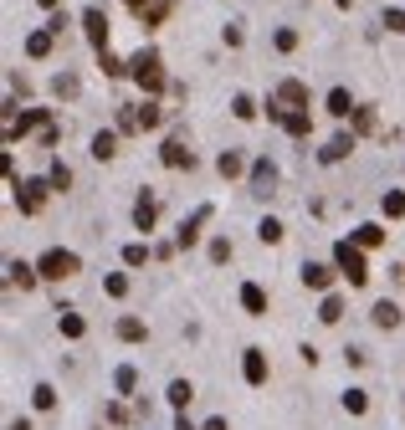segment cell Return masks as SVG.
<instances>
[{"label":"cell","mask_w":405,"mask_h":430,"mask_svg":"<svg viewBox=\"0 0 405 430\" xmlns=\"http://www.w3.org/2000/svg\"><path fill=\"white\" fill-rule=\"evenodd\" d=\"M129 77L139 82L149 98H159V93L169 88V82H164V67H159V52H139V57H129Z\"/></svg>","instance_id":"cell-1"},{"label":"cell","mask_w":405,"mask_h":430,"mask_svg":"<svg viewBox=\"0 0 405 430\" xmlns=\"http://www.w3.org/2000/svg\"><path fill=\"white\" fill-rule=\"evenodd\" d=\"M333 267H338V277H344L349 287H365V282H370V267H365V251H359L354 241H338V246H333Z\"/></svg>","instance_id":"cell-2"},{"label":"cell","mask_w":405,"mask_h":430,"mask_svg":"<svg viewBox=\"0 0 405 430\" xmlns=\"http://www.w3.org/2000/svg\"><path fill=\"white\" fill-rule=\"evenodd\" d=\"M36 272L47 277V282H67V277H77V272H82V262H77V251H62V246H52V251L36 262Z\"/></svg>","instance_id":"cell-3"},{"label":"cell","mask_w":405,"mask_h":430,"mask_svg":"<svg viewBox=\"0 0 405 430\" xmlns=\"http://www.w3.org/2000/svg\"><path fill=\"white\" fill-rule=\"evenodd\" d=\"M11 190H16V205H21V215H36L41 205H47V190H52V180H11Z\"/></svg>","instance_id":"cell-4"},{"label":"cell","mask_w":405,"mask_h":430,"mask_svg":"<svg viewBox=\"0 0 405 430\" xmlns=\"http://www.w3.org/2000/svg\"><path fill=\"white\" fill-rule=\"evenodd\" d=\"M210 215H216V210H210V205H195V215H190V221H180V231H175V246H195L200 241V231H205V221H210Z\"/></svg>","instance_id":"cell-5"},{"label":"cell","mask_w":405,"mask_h":430,"mask_svg":"<svg viewBox=\"0 0 405 430\" xmlns=\"http://www.w3.org/2000/svg\"><path fill=\"white\" fill-rule=\"evenodd\" d=\"M246 180H251V195H262V200H267L272 190H277V164H272V159H257V164L246 169Z\"/></svg>","instance_id":"cell-6"},{"label":"cell","mask_w":405,"mask_h":430,"mask_svg":"<svg viewBox=\"0 0 405 430\" xmlns=\"http://www.w3.org/2000/svg\"><path fill=\"white\" fill-rule=\"evenodd\" d=\"M82 31H88V41H93L98 52H108V16H103L98 6H93V11H82Z\"/></svg>","instance_id":"cell-7"},{"label":"cell","mask_w":405,"mask_h":430,"mask_svg":"<svg viewBox=\"0 0 405 430\" xmlns=\"http://www.w3.org/2000/svg\"><path fill=\"white\" fill-rule=\"evenodd\" d=\"M277 103H287V108H308V103H313V93H308V82L283 77V82H277Z\"/></svg>","instance_id":"cell-8"},{"label":"cell","mask_w":405,"mask_h":430,"mask_svg":"<svg viewBox=\"0 0 405 430\" xmlns=\"http://www.w3.org/2000/svg\"><path fill=\"white\" fill-rule=\"evenodd\" d=\"M169 169H195V154H190V149H185V139L175 134V139H164V154H159Z\"/></svg>","instance_id":"cell-9"},{"label":"cell","mask_w":405,"mask_h":430,"mask_svg":"<svg viewBox=\"0 0 405 430\" xmlns=\"http://www.w3.org/2000/svg\"><path fill=\"white\" fill-rule=\"evenodd\" d=\"M354 154V134H333L324 149H318V159H324V164H338V159H349Z\"/></svg>","instance_id":"cell-10"},{"label":"cell","mask_w":405,"mask_h":430,"mask_svg":"<svg viewBox=\"0 0 405 430\" xmlns=\"http://www.w3.org/2000/svg\"><path fill=\"white\" fill-rule=\"evenodd\" d=\"M154 221H159V200L144 190V195L134 200V226H139V231H154Z\"/></svg>","instance_id":"cell-11"},{"label":"cell","mask_w":405,"mask_h":430,"mask_svg":"<svg viewBox=\"0 0 405 430\" xmlns=\"http://www.w3.org/2000/svg\"><path fill=\"white\" fill-rule=\"evenodd\" d=\"M333 272H338V267H324V262H303V287H313V292L333 287Z\"/></svg>","instance_id":"cell-12"},{"label":"cell","mask_w":405,"mask_h":430,"mask_svg":"<svg viewBox=\"0 0 405 430\" xmlns=\"http://www.w3.org/2000/svg\"><path fill=\"white\" fill-rule=\"evenodd\" d=\"M241 374H246V384H267V354H262V349H246Z\"/></svg>","instance_id":"cell-13"},{"label":"cell","mask_w":405,"mask_h":430,"mask_svg":"<svg viewBox=\"0 0 405 430\" xmlns=\"http://www.w3.org/2000/svg\"><path fill=\"white\" fill-rule=\"evenodd\" d=\"M36 277H41V272H36V267H26V262H6V282H11V287H21V292L36 287Z\"/></svg>","instance_id":"cell-14"},{"label":"cell","mask_w":405,"mask_h":430,"mask_svg":"<svg viewBox=\"0 0 405 430\" xmlns=\"http://www.w3.org/2000/svg\"><path fill=\"white\" fill-rule=\"evenodd\" d=\"M354 246H359V251H370V246H385V226H375V221L354 226Z\"/></svg>","instance_id":"cell-15"},{"label":"cell","mask_w":405,"mask_h":430,"mask_svg":"<svg viewBox=\"0 0 405 430\" xmlns=\"http://www.w3.org/2000/svg\"><path fill=\"white\" fill-rule=\"evenodd\" d=\"M216 169H221V180H236V175H246V159L236 154V149H221V159H216Z\"/></svg>","instance_id":"cell-16"},{"label":"cell","mask_w":405,"mask_h":430,"mask_svg":"<svg viewBox=\"0 0 405 430\" xmlns=\"http://www.w3.org/2000/svg\"><path fill=\"white\" fill-rule=\"evenodd\" d=\"M241 308H246L251 318H267V292H262L257 282H246V287H241Z\"/></svg>","instance_id":"cell-17"},{"label":"cell","mask_w":405,"mask_h":430,"mask_svg":"<svg viewBox=\"0 0 405 430\" xmlns=\"http://www.w3.org/2000/svg\"><path fill=\"white\" fill-rule=\"evenodd\" d=\"M283 128L292 139H308V128H313V118H308V108H287V118H283Z\"/></svg>","instance_id":"cell-18"},{"label":"cell","mask_w":405,"mask_h":430,"mask_svg":"<svg viewBox=\"0 0 405 430\" xmlns=\"http://www.w3.org/2000/svg\"><path fill=\"white\" fill-rule=\"evenodd\" d=\"M118 154V134H113V128H98V134H93V159H113Z\"/></svg>","instance_id":"cell-19"},{"label":"cell","mask_w":405,"mask_h":430,"mask_svg":"<svg viewBox=\"0 0 405 430\" xmlns=\"http://www.w3.org/2000/svg\"><path fill=\"white\" fill-rule=\"evenodd\" d=\"M354 108H359V103L349 98V88H333V93H329V113H333V118H349Z\"/></svg>","instance_id":"cell-20"},{"label":"cell","mask_w":405,"mask_h":430,"mask_svg":"<svg viewBox=\"0 0 405 430\" xmlns=\"http://www.w3.org/2000/svg\"><path fill=\"white\" fill-rule=\"evenodd\" d=\"M370 318H375V328H400V308L390 303V297H385V303H375Z\"/></svg>","instance_id":"cell-21"},{"label":"cell","mask_w":405,"mask_h":430,"mask_svg":"<svg viewBox=\"0 0 405 430\" xmlns=\"http://www.w3.org/2000/svg\"><path fill=\"white\" fill-rule=\"evenodd\" d=\"M62 338H82V333H88V322H82V313H72V308H62Z\"/></svg>","instance_id":"cell-22"},{"label":"cell","mask_w":405,"mask_h":430,"mask_svg":"<svg viewBox=\"0 0 405 430\" xmlns=\"http://www.w3.org/2000/svg\"><path fill=\"white\" fill-rule=\"evenodd\" d=\"M113 390H118V395H134V390H139V369H134V364L113 369Z\"/></svg>","instance_id":"cell-23"},{"label":"cell","mask_w":405,"mask_h":430,"mask_svg":"<svg viewBox=\"0 0 405 430\" xmlns=\"http://www.w3.org/2000/svg\"><path fill=\"white\" fill-rule=\"evenodd\" d=\"M26 57H36V62L52 57V31H31V36H26Z\"/></svg>","instance_id":"cell-24"},{"label":"cell","mask_w":405,"mask_h":430,"mask_svg":"<svg viewBox=\"0 0 405 430\" xmlns=\"http://www.w3.org/2000/svg\"><path fill=\"white\" fill-rule=\"evenodd\" d=\"M380 210H385L390 221H400L405 215V190H385V195H380Z\"/></svg>","instance_id":"cell-25"},{"label":"cell","mask_w":405,"mask_h":430,"mask_svg":"<svg viewBox=\"0 0 405 430\" xmlns=\"http://www.w3.org/2000/svg\"><path fill=\"white\" fill-rule=\"evenodd\" d=\"M118 338L123 343H139V338H149V328H144L139 318H118Z\"/></svg>","instance_id":"cell-26"},{"label":"cell","mask_w":405,"mask_h":430,"mask_svg":"<svg viewBox=\"0 0 405 430\" xmlns=\"http://www.w3.org/2000/svg\"><path fill=\"white\" fill-rule=\"evenodd\" d=\"M190 400H195V390H190V379H175V384H169V405H175V410H185Z\"/></svg>","instance_id":"cell-27"},{"label":"cell","mask_w":405,"mask_h":430,"mask_svg":"<svg viewBox=\"0 0 405 430\" xmlns=\"http://www.w3.org/2000/svg\"><path fill=\"white\" fill-rule=\"evenodd\" d=\"M149 256H154V251H149L144 241H129V246H123V267H144Z\"/></svg>","instance_id":"cell-28"},{"label":"cell","mask_w":405,"mask_h":430,"mask_svg":"<svg viewBox=\"0 0 405 430\" xmlns=\"http://www.w3.org/2000/svg\"><path fill=\"white\" fill-rule=\"evenodd\" d=\"M103 292H108V297H129V277H123V272H108V277H103Z\"/></svg>","instance_id":"cell-29"},{"label":"cell","mask_w":405,"mask_h":430,"mask_svg":"<svg viewBox=\"0 0 405 430\" xmlns=\"http://www.w3.org/2000/svg\"><path fill=\"white\" fill-rule=\"evenodd\" d=\"M231 113H236L241 123H251V118H257V103H251L246 93H236V98H231Z\"/></svg>","instance_id":"cell-30"},{"label":"cell","mask_w":405,"mask_h":430,"mask_svg":"<svg viewBox=\"0 0 405 430\" xmlns=\"http://www.w3.org/2000/svg\"><path fill=\"white\" fill-rule=\"evenodd\" d=\"M257 236H262L267 246H277V241H283V221H277V215H267V221L257 226Z\"/></svg>","instance_id":"cell-31"},{"label":"cell","mask_w":405,"mask_h":430,"mask_svg":"<svg viewBox=\"0 0 405 430\" xmlns=\"http://www.w3.org/2000/svg\"><path fill=\"white\" fill-rule=\"evenodd\" d=\"M318 318H324V322H338V318H344V297H324V308H318Z\"/></svg>","instance_id":"cell-32"},{"label":"cell","mask_w":405,"mask_h":430,"mask_svg":"<svg viewBox=\"0 0 405 430\" xmlns=\"http://www.w3.org/2000/svg\"><path fill=\"white\" fill-rule=\"evenodd\" d=\"M164 16H169V0H154V6H149V11H144L139 21H144V26H149V31H154V26H159V21H164Z\"/></svg>","instance_id":"cell-33"},{"label":"cell","mask_w":405,"mask_h":430,"mask_svg":"<svg viewBox=\"0 0 405 430\" xmlns=\"http://www.w3.org/2000/svg\"><path fill=\"white\" fill-rule=\"evenodd\" d=\"M344 410H349V415H365V410H370V395H365V390H349V395H344Z\"/></svg>","instance_id":"cell-34"},{"label":"cell","mask_w":405,"mask_h":430,"mask_svg":"<svg viewBox=\"0 0 405 430\" xmlns=\"http://www.w3.org/2000/svg\"><path fill=\"white\" fill-rule=\"evenodd\" d=\"M159 103H139V128H159Z\"/></svg>","instance_id":"cell-35"},{"label":"cell","mask_w":405,"mask_h":430,"mask_svg":"<svg viewBox=\"0 0 405 430\" xmlns=\"http://www.w3.org/2000/svg\"><path fill=\"white\" fill-rule=\"evenodd\" d=\"M118 134H139V108H118Z\"/></svg>","instance_id":"cell-36"},{"label":"cell","mask_w":405,"mask_h":430,"mask_svg":"<svg viewBox=\"0 0 405 430\" xmlns=\"http://www.w3.org/2000/svg\"><path fill=\"white\" fill-rule=\"evenodd\" d=\"M354 134H375V108H354Z\"/></svg>","instance_id":"cell-37"},{"label":"cell","mask_w":405,"mask_h":430,"mask_svg":"<svg viewBox=\"0 0 405 430\" xmlns=\"http://www.w3.org/2000/svg\"><path fill=\"white\" fill-rule=\"evenodd\" d=\"M98 62H103V72H108V77H123V72H129V62H118L113 52H98Z\"/></svg>","instance_id":"cell-38"},{"label":"cell","mask_w":405,"mask_h":430,"mask_svg":"<svg viewBox=\"0 0 405 430\" xmlns=\"http://www.w3.org/2000/svg\"><path fill=\"white\" fill-rule=\"evenodd\" d=\"M31 400H36V410H52V405H57V390H52V384H36Z\"/></svg>","instance_id":"cell-39"},{"label":"cell","mask_w":405,"mask_h":430,"mask_svg":"<svg viewBox=\"0 0 405 430\" xmlns=\"http://www.w3.org/2000/svg\"><path fill=\"white\" fill-rule=\"evenodd\" d=\"M52 93H57V98H77V77H72V72H62V77L52 82Z\"/></svg>","instance_id":"cell-40"},{"label":"cell","mask_w":405,"mask_h":430,"mask_svg":"<svg viewBox=\"0 0 405 430\" xmlns=\"http://www.w3.org/2000/svg\"><path fill=\"white\" fill-rule=\"evenodd\" d=\"M47 180H52V190H67V185H72V169H67V164H62V159H57Z\"/></svg>","instance_id":"cell-41"},{"label":"cell","mask_w":405,"mask_h":430,"mask_svg":"<svg viewBox=\"0 0 405 430\" xmlns=\"http://www.w3.org/2000/svg\"><path fill=\"white\" fill-rule=\"evenodd\" d=\"M272 47H277V52H292V47H297V31H292V26H283V31L272 36Z\"/></svg>","instance_id":"cell-42"},{"label":"cell","mask_w":405,"mask_h":430,"mask_svg":"<svg viewBox=\"0 0 405 430\" xmlns=\"http://www.w3.org/2000/svg\"><path fill=\"white\" fill-rule=\"evenodd\" d=\"M210 262H231V241H226V236L210 241Z\"/></svg>","instance_id":"cell-43"},{"label":"cell","mask_w":405,"mask_h":430,"mask_svg":"<svg viewBox=\"0 0 405 430\" xmlns=\"http://www.w3.org/2000/svg\"><path fill=\"white\" fill-rule=\"evenodd\" d=\"M380 21H385V26H390L395 36H405V11H385V16H380Z\"/></svg>","instance_id":"cell-44"},{"label":"cell","mask_w":405,"mask_h":430,"mask_svg":"<svg viewBox=\"0 0 405 430\" xmlns=\"http://www.w3.org/2000/svg\"><path fill=\"white\" fill-rule=\"evenodd\" d=\"M123 6H129V11H134V16H144V11H149V6H154V0H123Z\"/></svg>","instance_id":"cell-45"},{"label":"cell","mask_w":405,"mask_h":430,"mask_svg":"<svg viewBox=\"0 0 405 430\" xmlns=\"http://www.w3.org/2000/svg\"><path fill=\"white\" fill-rule=\"evenodd\" d=\"M205 430H226V420H221V415H216V420H205Z\"/></svg>","instance_id":"cell-46"},{"label":"cell","mask_w":405,"mask_h":430,"mask_svg":"<svg viewBox=\"0 0 405 430\" xmlns=\"http://www.w3.org/2000/svg\"><path fill=\"white\" fill-rule=\"evenodd\" d=\"M6 430H31V420H11V425H6Z\"/></svg>","instance_id":"cell-47"},{"label":"cell","mask_w":405,"mask_h":430,"mask_svg":"<svg viewBox=\"0 0 405 430\" xmlns=\"http://www.w3.org/2000/svg\"><path fill=\"white\" fill-rule=\"evenodd\" d=\"M175 430H195V425H190V420H185V415H180V420H175Z\"/></svg>","instance_id":"cell-48"},{"label":"cell","mask_w":405,"mask_h":430,"mask_svg":"<svg viewBox=\"0 0 405 430\" xmlns=\"http://www.w3.org/2000/svg\"><path fill=\"white\" fill-rule=\"evenodd\" d=\"M36 6H47V11H57V6H62V0H36Z\"/></svg>","instance_id":"cell-49"}]
</instances>
